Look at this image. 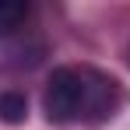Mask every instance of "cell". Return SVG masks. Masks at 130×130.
Listing matches in <instances>:
<instances>
[{"mask_svg":"<svg viewBox=\"0 0 130 130\" xmlns=\"http://www.w3.org/2000/svg\"><path fill=\"white\" fill-rule=\"evenodd\" d=\"M28 120V99H25L21 91H0V123H7V127H18Z\"/></svg>","mask_w":130,"mask_h":130,"instance_id":"obj_2","label":"cell"},{"mask_svg":"<svg viewBox=\"0 0 130 130\" xmlns=\"http://www.w3.org/2000/svg\"><path fill=\"white\" fill-rule=\"evenodd\" d=\"M28 18V4L25 0H0V35L18 32Z\"/></svg>","mask_w":130,"mask_h":130,"instance_id":"obj_3","label":"cell"},{"mask_svg":"<svg viewBox=\"0 0 130 130\" xmlns=\"http://www.w3.org/2000/svg\"><path fill=\"white\" fill-rule=\"evenodd\" d=\"M120 106V85L95 67H56L46 81L42 109L49 123H99Z\"/></svg>","mask_w":130,"mask_h":130,"instance_id":"obj_1","label":"cell"}]
</instances>
